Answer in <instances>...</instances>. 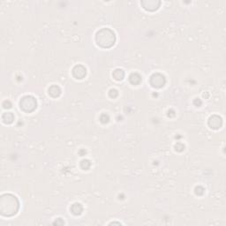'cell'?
Instances as JSON below:
<instances>
[{"mask_svg": "<svg viewBox=\"0 0 226 226\" xmlns=\"http://www.w3.org/2000/svg\"><path fill=\"white\" fill-rule=\"evenodd\" d=\"M20 209L18 198L11 194L2 195L0 199V212L5 217H12L17 214Z\"/></svg>", "mask_w": 226, "mask_h": 226, "instance_id": "obj_1", "label": "cell"}, {"mask_svg": "<svg viewBox=\"0 0 226 226\" xmlns=\"http://www.w3.org/2000/svg\"><path fill=\"white\" fill-rule=\"evenodd\" d=\"M95 41L100 47L108 49L115 44L116 35L115 33L109 28H102L96 33Z\"/></svg>", "mask_w": 226, "mask_h": 226, "instance_id": "obj_2", "label": "cell"}, {"mask_svg": "<svg viewBox=\"0 0 226 226\" xmlns=\"http://www.w3.org/2000/svg\"><path fill=\"white\" fill-rule=\"evenodd\" d=\"M20 106L25 112H32L37 107L36 99L32 95H25L20 101Z\"/></svg>", "mask_w": 226, "mask_h": 226, "instance_id": "obj_3", "label": "cell"}, {"mask_svg": "<svg viewBox=\"0 0 226 226\" xmlns=\"http://www.w3.org/2000/svg\"><path fill=\"white\" fill-rule=\"evenodd\" d=\"M150 84L153 87L156 88H160L162 87L165 85L166 80L164 78V76L161 73H154L151 77H150Z\"/></svg>", "mask_w": 226, "mask_h": 226, "instance_id": "obj_4", "label": "cell"}, {"mask_svg": "<svg viewBox=\"0 0 226 226\" xmlns=\"http://www.w3.org/2000/svg\"><path fill=\"white\" fill-rule=\"evenodd\" d=\"M140 4L147 11H156L160 6L161 2L156 0H148V1L147 0V1H142Z\"/></svg>", "mask_w": 226, "mask_h": 226, "instance_id": "obj_5", "label": "cell"}, {"mask_svg": "<svg viewBox=\"0 0 226 226\" xmlns=\"http://www.w3.org/2000/svg\"><path fill=\"white\" fill-rule=\"evenodd\" d=\"M87 74V70L86 68L81 65H75L74 68L72 69V75L75 77L76 79H83L85 78Z\"/></svg>", "mask_w": 226, "mask_h": 226, "instance_id": "obj_6", "label": "cell"}, {"mask_svg": "<svg viewBox=\"0 0 226 226\" xmlns=\"http://www.w3.org/2000/svg\"><path fill=\"white\" fill-rule=\"evenodd\" d=\"M223 125V119L222 117L217 115H214L209 117V125L213 129H218Z\"/></svg>", "mask_w": 226, "mask_h": 226, "instance_id": "obj_7", "label": "cell"}, {"mask_svg": "<svg viewBox=\"0 0 226 226\" xmlns=\"http://www.w3.org/2000/svg\"><path fill=\"white\" fill-rule=\"evenodd\" d=\"M49 94L52 97H58L61 94V89L60 87L57 85H53L49 88Z\"/></svg>", "mask_w": 226, "mask_h": 226, "instance_id": "obj_8", "label": "cell"}, {"mask_svg": "<svg viewBox=\"0 0 226 226\" xmlns=\"http://www.w3.org/2000/svg\"><path fill=\"white\" fill-rule=\"evenodd\" d=\"M2 120L5 124H11L14 120V116L12 112H6L2 116Z\"/></svg>", "mask_w": 226, "mask_h": 226, "instance_id": "obj_9", "label": "cell"}, {"mask_svg": "<svg viewBox=\"0 0 226 226\" xmlns=\"http://www.w3.org/2000/svg\"><path fill=\"white\" fill-rule=\"evenodd\" d=\"M129 81L133 85H139L141 82V77L138 73H132L129 77Z\"/></svg>", "mask_w": 226, "mask_h": 226, "instance_id": "obj_10", "label": "cell"}, {"mask_svg": "<svg viewBox=\"0 0 226 226\" xmlns=\"http://www.w3.org/2000/svg\"><path fill=\"white\" fill-rule=\"evenodd\" d=\"M71 210L72 212V214L78 216V215H80V214H81V212L83 210V207H82L81 204H80V203H74V204L72 206Z\"/></svg>", "mask_w": 226, "mask_h": 226, "instance_id": "obj_11", "label": "cell"}, {"mask_svg": "<svg viewBox=\"0 0 226 226\" xmlns=\"http://www.w3.org/2000/svg\"><path fill=\"white\" fill-rule=\"evenodd\" d=\"M112 76L116 80H122L125 77V72L122 69H116L113 72Z\"/></svg>", "mask_w": 226, "mask_h": 226, "instance_id": "obj_12", "label": "cell"}, {"mask_svg": "<svg viewBox=\"0 0 226 226\" xmlns=\"http://www.w3.org/2000/svg\"><path fill=\"white\" fill-rule=\"evenodd\" d=\"M89 166H90V162L88 161V160H83L82 162H81V167L83 168V169H88L89 168Z\"/></svg>", "mask_w": 226, "mask_h": 226, "instance_id": "obj_13", "label": "cell"}, {"mask_svg": "<svg viewBox=\"0 0 226 226\" xmlns=\"http://www.w3.org/2000/svg\"><path fill=\"white\" fill-rule=\"evenodd\" d=\"M117 94H118V93L116 89H110L109 90V96L110 97H116Z\"/></svg>", "mask_w": 226, "mask_h": 226, "instance_id": "obj_14", "label": "cell"}, {"mask_svg": "<svg viewBox=\"0 0 226 226\" xmlns=\"http://www.w3.org/2000/svg\"><path fill=\"white\" fill-rule=\"evenodd\" d=\"M109 121V117L105 114H103L101 117V122L102 123H107Z\"/></svg>", "mask_w": 226, "mask_h": 226, "instance_id": "obj_15", "label": "cell"}, {"mask_svg": "<svg viewBox=\"0 0 226 226\" xmlns=\"http://www.w3.org/2000/svg\"><path fill=\"white\" fill-rule=\"evenodd\" d=\"M3 106L4 108H10L11 107V102L9 101H5L3 103Z\"/></svg>", "mask_w": 226, "mask_h": 226, "instance_id": "obj_16", "label": "cell"}, {"mask_svg": "<svg viewBox=\"0 0 226 226\" xmlns=\"http://www.w3.org/2000/svg\"><path fill=\"white\" fill-rule=\"evenodd\" d=\"M196 190H199V192L197 191V192H195L196 193V195H202L203 194V188H202V187H196Z\"/></svg>", "mask_w": 226, "mask_h": 226, "instance_id": "obj_17", "label": "cell"}]
</instances>
